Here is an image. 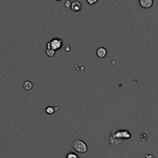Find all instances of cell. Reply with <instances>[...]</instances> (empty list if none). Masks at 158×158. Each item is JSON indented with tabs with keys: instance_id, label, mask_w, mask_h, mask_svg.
I'll return each mask as SVG.
<instances>
[{
	"instance_id": "1",
	"label": "cell",
	"mask_w": 158,
	"mask_h": 158,
	"mask_svg": "<svg viewBox=\"0 0 158 158\" xmlns=\"http://www.w3.org/2000/svg\"><path fill=\"white\" fill-rule=\"evenodd\" d=\"M132 135L128 130H121L118 128H113L109 137L110 144L114 148H119L121 145L123 140H129Z\"/></svg>"
},
{
	"instance_id": "2",
	"label": "cell",
	"mask_w": 158,
	"mask_h": 158,
	"mask_svg": "<svg viewBox=\"0 0 158 158\" xmlns=\"http://www.w3.org/2000/svg\"><path fill=\"white\" fill-rule=\"evenodd\" d=\"M71 148L79 154H85L88 151L87 144L79 138L73 140V141L71 143Z\"/></svg>"
},
{
	"instance_id": "3",
	"label": "cell",
	"mask_w": 158,
	"mask_h": 158,
	"mask_svg": "<svg viewBox=\"0 0 158 158\" xmlns=\"http://www.w3.org/2000/svg\"><path fill=\"white\" fill-rule=\"evenodd\" d=\"M63 41L62 39L54 38L46 44V48H52L56 51L60 50L63 47Z\"/></svg>"
},
{
	"instance_id": "4",
	"label": "cell",
	"mask_w": 158,
	"mask_h": 158,
	"mask_svg": "<svg viewBox=\"0 0 158 158\" xmlns=\"http://www.w3.org/2000/svg\"><path fill=\"white\" fill-rule=\"evenodd\" d=\"M140 6L143 9H150L153 6L154 0H138Z\"/></svg>"
},
{
	"instance_id": "5",
	"label": "cell",
	"mask_w": 158,
	"mask_h": 158,
	"mask_svg": "<svg viewBox=\"0 0 158 158\" xmlns=\"http://www.w3.org/2000/svg\"><path fill=\"white\" fill-rule=\"evenodd\" d=\"M60 108V106H49L47 107H46L45 109V113L49 115H52L55 113H56L59 110V109Z\"/></svg>"
},
{
	"instance_id": "6",
	"label": "cell",
	"mask_w": 158,
	"mask_h": 158,
	"mask_svg": "<svg viewBox=\"0 0 158 158\" xmlns=\"http://www.w3.org/2000/svg\"><path fill=\"white\" fill-rule=\"evenodd\" d=\"M82 9V4L79 1H74L72 2L71 5V9H72L73 12H79V11L81 10Z\"/></svg>"
},
{
	"instance_id": "7",
	"label": "cell",
	"mask_w": 158,
	"mask_h": 158,
	"mask_svg": "<svg viewBox=\"0 0 158 158\" xmlns=\"http://www.w3.org/2000/svg\"><path fill=\"white\" fill-rule=\"evenodd\" d=\"M107 54V50L104 47H100L97 50V56L99 58H104Z\"/></svg>"
},
{
	"instance_id": "8",
	"label": "cell",
	"mask_w": 158,
	"mask_h": 158,
	"mask_svg": "<svg viewBox=\"0 0 158 158\" xmlns=\"http://www.w3.org/2000/svg\"><path fill=\"white\" fill-rule=\"evenodd\" d=\"M32 87H33V84H32V83L31 81L27 80V81H25L24 83H23V88H24L25 90L29 91L30 89H32Z\"/></svg>"
},
{
	"instance_id": "9",
	"label": "cell",
	"mask_w": 158,
	"mask_h": 158,
	"mask_svg": "<svg viewBox=\"0 0 158 158\" xmlns=\"http://www.w3.org/2000/svg\"><path fill=\"white\" fill-rule=\"evenodd\" d=\"M46 53L48 56L52 57L56 53V50L53 49L52 48H46Z\"/></svg>"
},
{
	"instance_id": "10",
	"label": "cell",
	"mask_w": 158,
	"mask_h": 158,
	"mask_svg": "<svg viewBox=\"0 0 158 158\" xmlns=\"http://www.w3.org/2000/svg\"><path fill=\"white\" fill-rule=\"evenodd\" d=\"M66 158H78V155H77V154H75V153L72 152V151H69V152L66 154Z\"/></svg>"
},
{
	"instance_id": "11",
	"label": "cell",
	"mask_w": 158,
	"mask_h": 158,
	"mask_svg": "<svg viewBox=\"0 0 158 158\" xmlns=\"http://www.w3.org/2000/svg\"><path fill=\"white\" fill-rule=\"evenodd\" d=\"M71 5H72V2H71L70 0H67V1H66V2L64 3V6L66 9H69V8H71Z\"/></svg>"
},
{
	"instance_id": "12",
	"label": "cell",
	"mask_w": 158,
	"mask_h": 158,
	"mask_svg": "<svg viewBox=\"0 0 158 158\" xmlns=\"http://www.w3.org/2000/svg\"><path fill=\"white\" fill-rule=\"evenodd\" d=\"M140 140L143 142L146 141V140H148V136L145 134H141V135H140Z\"/></svg>"
},
{
	"instance_id": "13",
	"label": "cell",
	"mask_w": 158,
	"mask_h": 158,
	"mask_svg": "<svg viewBox=\"0 0 158 158\" xmlns=\"http://www.w3.org/2000/svg\"><path fill=\"white\" fill-rule=\"evenodd\" d=\"M86 2L89 6H93V5L96 4L98 2V0H86Z\"/></svg>"
},
{
	"instance_id": "14",
	"label": "cell",
	"mask_w": 158,
	"mask_h": 158,
	"mask_svg": "<svg viewBox=\"0 0 158 158\" xmlns=\"http://www.w3.org/2000/svg\"><path fill=\"white\" fill-rule=\"evenodd\" d=\"M65 51H66V52H69V51H70V46H65Z\"/></svg>"
},
{
	"instance_id": "15",
	"label": "cell",
	"mask_w": 158,
	"mask_h": 158,
	"mask_svg": "<svg viewBox=\"0 0 158 158\" xmlns=\"http://www.w3.org/2000/svg\"><path fill=\"white\" fill-rule=\"evenodd\" d=\"M146 157H154V155H146L145 156Z\"/></svg>"
},
{
	"instance_id": "16",
	"label": "cell",
	"mask_w": 158,
	"mask_h": 158,
	"mask_svg": "<svg viewBox=\"0 0 158 158\" xmlns=\"http://www.w3.org/2000/svg\"><path fill=\"white\" fill-rule=\"evenodd\" d=\"M55 1H57V2H60V1H62V0H55Z\"/></svg>"
}]
</instances>
